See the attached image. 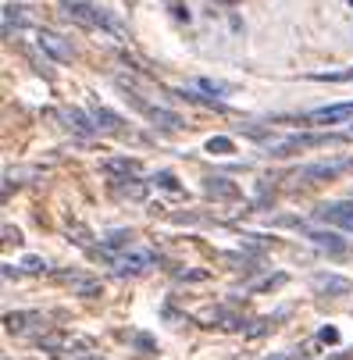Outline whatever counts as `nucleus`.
Here are the masks:
<instances>
[{
  "instance_id": "1",
  "label": "nucleus",
  "mask_w": 353,
  "mask_h": 360,
  "mask_svg": "<svg viewBox=\"0 0 353 360\" xmlns=\"http://www.w3.org/2000/svg\"><path fill=\"white\" fill-rule=\"evenodd\" d=\"M342 172H353V158H325V161H311L304 168H296L289 175V182H300V186H314V182H332L339 179Z\"/></svg>"
},
{
  "instance_id": "2",
  "label": "nucleus",
  "mask_w": 353,
  "mask_h": 360,
  "mask_svg": "<svg viewBox=\"0 0 353 360\" xmlns=\"http://www.w3.org/2000/svg\"><path fill=\"white\" fill-rule=\"evenodd\" d=\"M39 349L46 353H58V356H82V353H93V339L86 335H72V332H50V335H39L36 339Z\"/></svg>"
},
{
  "instance_id": "3",
  "label": "nucleus",
  "mask_w": 353,
  "mask_h": 360,
  "mask_svg": "<svg viewBox=\"0 0 353 360\" xmlns=\"http://www.w3.org/2000/svg\"><path fill=\"white\" fill-rule=\"evenodd\" d=\"M125 89V86H122ZM125 100H129V104L146 118V122H154L158 129H168V132H179V129H186V122L175 115V111H168V108H158V104H146V100L136 93V89H125Z\"/></svg>"
},
{
  "instance_id": "4",
  "label": "nucleus",
  "mask_w": 353,
  "mask_h": 360,
  "mask_svg": "<svg viewBox=\"0 0 353 360\" xmlns=\"http://www.w3.org/2000/svg\"><path fill=\"white\" fill-rule=\"evenodd\" d=\"M339 136H325V132H314V136H285L278 143H271V158H289V153H300V150H314V146H328V143H339Z\"/></svg>"
},
{
  "instance_id": "5",
  "label": "nucleus",
  "mask_w": 353,
  "mask_h": 360,
  "mask_svg": "<svg viewBox=\"0 0 353 360\" xmlns=\"http://www.w3.org/2000/svg\"><path fill=\"white\" fill-rule=\"evenodd\" d=\"M314 218L321 225H332V229H342V232H353V200H332V203H321L314 211Z\"/></svg>"
},
{
  "instance_id": "6",
  "label": "nucleus",
  "mask_w": 353,
  "mask_h": 360,
  "mask_svg": "<svg viewBox=\"0 0 353 360\" xmlns=\"http://www.w3.org/2000/svg\"><path fill=\"white\" fill-rule=\"evenodd\" d=\"M36 46L43 50L46 58H54V61H61V65H68V61L75 58L72 43H68L65 36H58V32H50V29H39V32H36Z\"/></svg>"
},
{
  "instance_id": "7",
  "label": "nucleus",
  "mask_w": 353,
  "mask_h": 360,
  "mask_svg": "<svg viewBox=\"0 0 353 360\" xmlns=\"http://www.w3.org/2000/svg\"><path fill=\"white\" fill-rule=\"evenodd\" d=\"M154 264H158V257L146 253V250H132V253H125V257H118V261H115L118 275H143V271H150Z\"/></svg>"
},
{
  "instance_id": "8",
  "label": "nucleus",
  "mask_w": 353,
  "mask_h": 360,
  "mask_svg": "<svg viewBox=\"0 0 353 360\" xmlns=\"http://www.w3.org/2000/svg\"><path fill=\"white\" fill-rule=\"evenodd\" d=\"M353 118V104H332V108H314L304 115V122L311 125H339V122H349Z\"/></svg>"
},
{
  "instance_id": "9",
  "label": "nucleus",
  "mask_w": 353,
  "mask_h": 360,
  "mask_svg": "<svg viewBox=\"0 0 353 360\" xmlns=\"http://www.w3.org/2000/svg\"><path fill=\"white\" fill-rule=\"evenodd\" d=\"M311 289H314L318 296H346V292L353 289V282H349V278H342V275L321 271V275H314V278H311Z\"/></svg>"
},
{
  "instance_id": "10",
  "label": "nucleus",
  "mask_w": 353,
  "mask_h": 360,
  "mask_svg": "<svg viewBox=\"0 0 353 360\" xmlns=\"http://www.w3.org/2000/svg\"><path fill=\"white\" fill-rule=\"evenodd\" d=\"M307 239H311L318 250H328V253H346V250H349V243H346L339 232H332V229H311Z\"/></svg>"
},
{
  "instance_id": "11",
  "label": "nucleus",
  "mask_w": 353,
  "mask_h": 360,
  "mask_svg": "<svg viewBox=\"0 0 353 360\" xmlns=\"http://www.w3.org/2000/svg\"><path fill=\"white\" fill-rule=\"evenodd\" d=\"M65 122H68V129H72L75 136H82V139L96 136V122H93V115H86V111H79V108H68V111H65Z\"/></svg>"
},
{
  "instance_id": "12",
  "label": "nucleus",
  "mask_w": 353,
  "mask_h": 360,
  "mask_svg": "<svg viewBox=\"0 0 353 360\" xmlns=\"http://www.w3.org/2000/svg\"><path fill=\"white\" fill-rule=\"evenodd\" d=\"M32 325H43V314L39 311H11V314H4V328L8 332H29Z\"/></svg>"
},
{
  "instance_id": "13",
  "label": "nucleus",
  "mask_w": 353,
  "mask_h": 360,
  "mask_svg": "<svg viewBox=\"0 0 353 360\" xmlns=\"http://www.w3.org/2000/svg\"><path fill=\"white\" fill-rule=\"evenodd\" d=\"M204 189H207L211 196H218V200H236V196H239V186H232V182H229V179H222V175L204 179Z\"/></svg>"
},
{
  "instance_id": "14",
  "label": "nucleus",
  "mask_w": 353,
  "mask_h": 360,
  "mask_svg": "<svg viewBox=\"0 0 353 360\" xmlns=\"http://www.w3.org/2000/svg\"><path fill=\"white\" fill-rule=\"evenodd\" d=\"M108 175H118V179H132L136 172H139V165L132 161V158H111V161H104L100 165Z\"/></svg>"
},
{
  "instance_id": "15",
  "label": "nucleus",
  "mask_w": 353,
  "mask_h": 360,
  "mask_svg": "<svg viewBox=\"0 0 353 360\" xmlns=\"http://www.w3.org/2000/svg\"><path fill=\"white\" fill-rule=\"evenodd\" d=\"M93 122H96V129H104V132H122V125H125L111 108H93Z\"/></svg>"
},
{
  "instance_id": "16",
  "label": "nucleus",
  "mask_w": 353,
  "mask_h": 360,
  "mask_svg": "<svg viewBox=\"0 0 353 360\" xmlns=\"http://www.w3.org/2000/svg\"><path fill=\"white\" fill-rule=\"evenodd\" d=\"M111 189H115L118 196H129V200H143V196H146V186H143L139 179H115Z\"/></svg>"
},
{
  "instance_id": "17",
  "label": "nucleus",
  "mask_w": 353,
  "mask_h": 360,
  "mask_svg": "<svg viewBox=\"0 0 353 360\" xmlns=\"http://www.w3.org/2000/svg\"><path fill=\"white\" fill-rule=\"evenodd\" d=\"M204 150H207V153H214V158H225V153H232V150H236V143H232L229 136H211V139L204 143Z\"/></svg>"
},
{
  "instance_id": "18",
  "label": "nucleus",
  "mask_w": 353,
  "mask_h": 360,
  "mask_svg": "<svg viewBox=\"0 0 353 360\" xmlns=\"http://www.w3.org/2000/svg\"><path fill=\"white\" fill-rule=\"evenodd\" d=\"M25 8H18V4H8L4 8V36H11V25L15 29H22L25 25V15H22Z\"/></svg>"
},
{
  "instance_id": "19",
  "label": "nucleus",
  "mask_w": 353,
  "mask_h": 360,
  "mask_svg": "<svg viewBox=\"0 0 353 360\" xmlns=\"http://www.w3.org/2000/svg\"><path fill=\"white\" fill-rule=\"evenodd\" d=\"M165 8L172 11V18H175V22H189V11H186L182 0H165Z\"/></svg>"
},
{
  "instance_id": "20",
  "label": "nucleus",
  "mask_w": 353,
  "mask_h": 360,
  "mask_svg": "<svg viewBox=\"0 0 353 360\" xmlns=\"http://www.w3.org/2000/svg\"><path fill=\"white\" fill-rule=\"evenodd\" d=\"M22 271L39 275V271H46V261H43V257H25V261H22Z\"/></svg>"
},
{
  "instance_id": "21",
  "label": "nucleus",
  "mask_w": 353,
  "mask_h": 360,
  "mask_svg": "<svg viewBox=\"0 0 353 360\" xmlns=\"http://www.w3.org/2000/svg\"><path fill=\"white\" fill-rule=\"evenodd\" d=\"M154 182H158L161 189H172V193L179 189V182H175V175H172V172H158V175H154Z\"/></svg>"
},
{
  "instance_id": "22",
  "label": "nucleus",
  "mask_w": 353,
  "mask_h": 360,
  "mask_svg": "<svg viewBox=\"0 0 353 360\" xmlns=\"http://www.w3.org/2000/svg\"><path fill=\"white\" fill-rule=\"evenodd\" d=\"M285 282V275H271V278H264V282H257L254 285V292H268V289H278Z\"/></svg>"
},
{
  "instance_id": "23",
  "label": "nucleus",
  "mask_w": 353,
  "mask_h": 360,
  "mask_svg": "<svg viewBox=\"0 0 353 360\" xmlns=\"http://www.w3.org/2000/svg\"><path fill=\"white\" fill-rule=\"evenodd\" d=\"M321 82H353V68L349 72H328V75H314Z\"/></svg>"
},
{
  "instance_id": "24",
  "label": "nucleus",
  "mask_w": 353,
  "mask_h": 360,
  "mask_svg": "<svg viewBox=\"0 0 353 360\" xmlns=\"http://www.w3.org/2000/svg\"><path fill=\"white\" fill-rule=\"evenodd\" d=\"M200 89H207V93H229L225 82H214V79H200Z\"/></svg>"
},
{
  "instance_id": "25",
  "label": "nucleus",
  "mask_w": 353,
  "mask_h": 360,
  "mask_svg": "<svg viewBox=\"0 0 353 360\" xmlns=\"http://www.w3.org/2000/svg\"><path fill=\"white\" fill-rule=\"evenodd\" d=\"M318 342H328V346H332V342H339V332H335L332 325H325V328L318 332Z\"/></svg>"
},
{
  "instance_id": "26",
  "label": "nucleus",
  "mask_w": 353,
  "mask_h": 360,
  "mask_svg": "<svg viewBox=\"0 0 353 360\" xmlns=\"http://www.w3.org/2000/svg\"><path fill=\"white\" fill-rule=\"evenodd\" d=\"M304 353L300 349H282V353H271V356H264V360H300Z\"/></svg>"
},
{
  "instance_id": "27",
  "label": "nucleus",
  "mask_w": 353,
  "mask_h": 360,
  "mask_svg": "<svg viewBox=\"0 0 353 360\" xmlns=\"http://www.w3.org/2000/svg\"><path fill=\"white\" fill-rule=\"evenodd\" d=\"M129 239H132L129 232H111V239H108V243H111V246H129Z\"/></svg>"
},
{
  "instance_id": "28",
  "label": "nucleus",
  "mask_w": 353,
  "mask_h": 360,
  "mask_svg": "<svg viewBox=\"0 0 353 360\" xmlns=\"http://www.w3.org/2000/svg\"><path fill=\"white\" fill-rule=\"evenodd\" d=\"M179 278H182V282H204V278H207V271H182Z\"/></svg>"
},
{
  "instance_id": "29",
  "label": "nucleus",
  "mask_w": 353,
  "mask_h": 360,
  "mask_svg": "<svg viewBox=\"0 0 353 360\" xmlns=\"http://www.w3.org/2000/svg\"><path fill=\"white\" fill-rule=\"evenodd\" d=\"M4 243H22V232L11 229V225H4Z\"/></svg>"
},
{
  "instance_id": "30",
  "label": "nucleus",
  "mask_w": 353,
  "mask_h": 360,
  "mask_svg": "<svg viewBox=\"0 0 353 360\" xmlns=\"http://www.w3.org/2000/svg\"><path fill=\"white\" fill-rule=\"evenodd\" d=\"M136 346H143V349H150V353H154V342H150L146 335H136Z\"/></svg>"
},
{
  "instance_id": "31",
  "label": "nucleus",
  "mask_w": 353,
  "mask_h": 360,
  "mask_svg": "<svg viewBox=\"0 0 353 360\" xmlns=\"http://www.w3.org/2000/svg\"><path fill=\"white\" fill-rule=\"evenodd\" d=\"M75 360H104L100 353H82V356H75Z\"/></svg>"
},
{
  "instance_id": "32",
  "label": "nucleus",
  "mask_w": 353,
  "mask_h": 360,
  "mask_svg": "<svg viewBox=\"0 0 353 360\" xmlns=\"http://www.w3.org/2000/svg\"><path fill=\"white\" fill-rule=\"evenodd\" d=\"M342 139H353V129H346V132H342Z\"/></svg>"
},
{
  "instance_id": "33",
  "label": "nucleus",
  "mask_w": 353,
  "mask_h": 360,
  "mask_svg": "<svg viewBox=\"0 0 353 360\" xmlns=\"http://www.w3.org/2000/svg\"><path fill=\"white\" fill-rule=\"evenodd\" d=\"M225 4H239V0H225Z\"/></svg>"
}]
</instances>
